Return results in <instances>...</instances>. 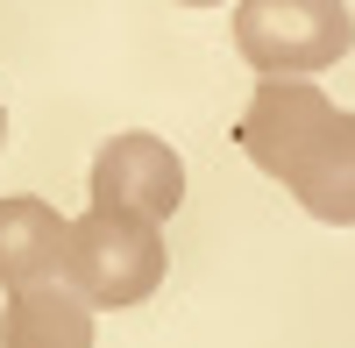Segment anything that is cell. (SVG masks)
<instances>
[{
	"instance_id": "7a4b0ae2",
	"label": "cell",
	"mask_w": 355,
	"mask_h": 348,
	"mask_svg": "<svg viewBox=\"0 0 355 348\" xmlns=\"http://www.w3.org/2000/svg\"><path fill=\"white\" fill-rule=\"evenodd\" d=\"M164 220H142V214H107L93 207L85 220H71V256H64V284L93 306V313H121L142 306L164 284Z\"/></svg>"
},
{
	"instance_id": "3957f363",
	"label": "cell",
	"mask_w": 355,
	"mask_h": 348,
	"mask_svg": "<svg viewBox=\"0 0 355 348\" xmlns=\"http://www.w3.org/2000/svg\"><path fill=\"white\" fill-rule=\"evenodd\" d=\"M234 50L263 78H313L355 50V15L348 0H242Z\"/></svg>"
},
{
	"instance_id": "ba28073f",
	"label": "cell",
	"mask_w": 355,
	"mask_h": 348,
	"mask_svg": "<svg viewBox=\"0 0 355 348\" xmlns=\"http://www.w3.org/2000/svg\"><path fill=\"white\" fill-rule=\"evenodd\" d=\"M0 142H8V107H0Z\"/></svg>"
},
{
	"instance_id": "5b68a950",
	"label": "cell",
	"mask_w": 355,
	"mask_h": 348,
	"mask_svg": "<svg viewBox=\"0 0 355 348\" xmlns=\"http://www.w3.org/2000/svg\"><path fill=\"white\" fill-rule=\"evenodd\" d=\"M71 256V220L50 199H0V292H28V284H57Z\"/></svg>"
},
{
	"instance_id": "277c9868",
	"label": "cell",
	"mask_w": 355,
	"mask_h": 348,
	"mask_svg": "<svg viewBox=\"0 0 355 348\" xmlns=\"http://www.w3.org/2000/svg\"><path fill=\"white\" fill-rule=\"evenodd\" d=\"M85 185H93V207H107V214L164 220V214H178V199H185V164H178L171 142L128 128V135L100 142L93 178H85Z\"/></svg>"
},
{
	"instance_id": "8992f818",
	"label": "cell",
	"mask_w": 355,
	"mask_h": 348,
	"mask_svg": "<svg viewBox=\"0 0 355 348\" xmlns=\"http://www.w3.org/2000/svg\"><path fill=\"white\" fill-rule=\"evenodd\" d=\"M0 348H93V306L71 284H28L0 306Z\"/></svg>"
},
{
	"instance_id": "6da1fadb",
	"label": "cell",
	"mask_w": 355,
	"mask_h": 348,
	"mask_svg": "<svg viewBox=\"0 0 355 348\" xmlns=\"http://www.w3.org/2000/svg\"><path fill=\"white\" fill-rule=\"evenodd\" d=\"M234 142L313 220L355 227V114L334 107L313 78H263L234 121Z\"/></svg>"
},
{
	"instance_id": "52a82bcc",
	"label": "cell",
	"mask_w": 355,
	"mask_h": 348,
	"mask_svg": "<svg viewBox=\"0 0 355 348\" xmlns=\"http://www.w3.org/2000/svg\"><path fill=\"white\" fill-rule=\"evenodd\" d=\"M178 8H220V0H178Z\"/></svg>"
}]
</instances>
